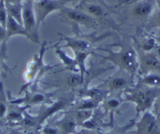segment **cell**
<instances>
[{
	"instance_id": "3957f363",
	"label": "cell",
	"mask_w": 160,
	"mask_h": 134,
	"mask_svg": "<svg viewBox=\"0 0 160 134\" xmlns=\"http://www.w3.org/2000/svg\"><path fill=\"white\" fill-rule=\"evenodd\" d=\"M61 39L65 42V44L61 48L68 47L73 50L74 53L75 52H86L90 51L92 46L94 43L102 40L104 38L109 36V35L105 34L100 37L95 36V35H81V34H76L75 36H67L63 34L59 33Z\"/></svg>"
},
{
	"instance_id": "9a60e30c",
	"label": "cell",
	"mask_w": 160,
	"mask_h": 134,
	"mask_svg": "<svg viewBox=\"0 0 160 134\" xmlns=\"http://www.w3.org/2000/svg\"><path fill=\"white\" fill-rule=\"evenodd\" d=\"M55 53L59 58L60 61L62 62V64L65 66L66 67L68 68L72 72H78V69L77 67L76 62H75V58H72L62 50L61 47L56 46L55 48Z\"/></svg>"
},
{
	"instance_id": "e0dca14e",
	"label": "cell",
	"mask_w": 160,
	"mask_h": 134,
	"mask_svg": "<svg viewBox=\"0 0 160 134\" xmlns=\"http://www.w3.org/2000/svg\"><path fill=\"white\" fill-rule=\"evenodd\" d=\"M13 105L14 107H12L11 109L9 108L8 107V111H7L5 118L9 122L18 124L22 120L24 112L27 110L28 107H23V106L20 107V105H16V104H13Z\"/></svg>"
},
{
	"instance_id": "484cf974",
	"label": "cell",
	"mask_w": 160,
	"mask_h": 134,
	"mask_svg": "<svg viewBox=\"0 0 160 134\" xmlns=\"http://www.w3.org/2000/svg\"><path fill=\"white\" fill-rule=\"evenodd\" d=\"M68 84L72 88H78L83 84L84 79L78 72H72L68 77Z\"/></svg>"
},
{
	"instance_id": "4dcf8cb0",
	"label": "cell",
	"mask_w": 160,
	"mask_h": 134,
	"mask_svg": "<svg viewBox=\"0 0 160 134\" xmlns=\"http://www.w3.org/2000/svg\"><path fill=\"white\" fill-rule=\"evenodd\" d=\"M7 41V31L4 27L0 24V42Z\"/></svg>"
},
{
	"instance_id": "7c38bea8",
	"label": "cell",
	"mask_w": 160,
	"mask_h": 134,
	"mask_svg": "<svg viewBox=\"0 0 160 134\" xmlns=\"http://www.w3.org/2000/svg\"><path fill=\"white\" fill-rule=\"evenodd\" d=\"M54 126L60 129L61 134H75L78 124L73 112H68L54 123Z\"/></svg>"
},
{
	"instance_id": "8fae6325",
	"label": "cell",
	"mask_w": 160,
	"mask_h": 134,
	"mask_svg": "<svg viewBox=\"0 0 160 134\" xmlns=\"http://www.w3.org/2000/svg\"><path fill=\"white\" fill-rule=\"evenodd\" d=\"M155 7V0H138L133 7V14L141 20H148Z\"/></svg>"
},
{
	"instance_id": "1f68e13d",
	"label": "cell",
	"mask_w": 160,
	"mask_h": 134,
	"mask_svg": "<svg viewBox=\"0 0 160 134\" xmlns=\"http://www.w3.org/2000/svg\"><path fill=\"white\" fill-rule=\"evenodd\" d=\"M75 134H97V131L85 129V128H82L80 130L76 131V132H75Z\"/></svg>"
},
{
	"instance_id": "ba28073f",
	"label": "cell",
	"mask_w": 160,
	"mask_h": 134,
	"mask_svg": "<svg viewBox=\"0 0 160 134\" xmlns=\"http://www.w3.org/2000/svg\"><path fill=\"white\" fill-rule=\"evenodd\" d=\"M134 134H160V126L157 117L150 111L144 112L135 123Z\"/></svg>"
},
{
	"instance_id": "603a6c76",
	"label": "cell",
	"mask_w": 160,
	"mask_h": 134,
	"mask_svg": "<svg viewBox=\"0 0 160 134\" xmlns=\"http://www.w3.org/2000/svg\"><path fill=\"white\" fill-rule=\"evenodd\" d=\"M157 46H158V42L154 36H148L145 39L141 42V44H139L138 50L145 52V53H150V52L155 51Z\"/></svg>"
},
{
	"instance_id": "2e32d148",
	"label": "cell",
	"mask_w": 160,
	"mask_h": 134,
	"mask_svg": "<svg viewBox=\"0 0 160 134\" xmlns=\"http://www.w3.org/2000/svg\"><path fill=\"white\" fill-rule=\"evenodd\" d=\"M80 6V9L88 13L93 18H101L105 16V10L101 5L93 2H82Z\"/></svg>"
},
{
	"instance_id": "d6986e66",
	"label": "cell",
	"mask_w": 160,
	"mask_h": 134,
	"mask_svg": "<svg viewBox=\"0 0 160 134\" xmlns=\"http://www.w3.org/2000/svg\"><path fill=\"white\" fill-rule=\"evenodd\" d=\"M6 7L9 16L22 24V1L17 2H6Z\"/></svg>"
},
{
	"instance_id": "8992f818",
	"label": "cell",
	"mask_w": 160,
	"mask_h": 134,
	"mask_svg": "<svg viewBox=\"0 0 160 134\" xmlns=\"http://www.w3.org/2000/svg\"><path fill=\"white\" fill-rule=\"evenodd\" d=\"M64 7L66 3L59 0H38L34 2V10L38 27L49 15L53 12L61 11Z\"/></svg>"
},
{
	"instance_id": "5bb4252c",
	"label": "cell",
	"mask_w": 160,
	"mask_h": 134,
	"mask_svg": "<svg viewBox=\"0 0 160 134\" xmlns=\"http://www.w3.org/2000/svg\"><path fill=\"white\" fill-rule=\"evenodd\" d=\"M6 31H7V41L11 37L15 36V35H21V36H24L29 39L30 41L33 42L32 37L30 36L24 26L21 24L18 23L16 20L13 19L10 16L8 15V19H7V26H6Z\"/></svg>"
},
{
	"instance_id": "74e56055",
	"label": "cell",
	"mask_w": 160,
	"mask_h": 134,
	"mask_svg": "<svg viewBox=\"0 0 160 134\" xmlns=\"http://www.w3.org/2000/svg\"><path fill=\"white\" fill-rule=\"evenodd\" d=\"M154 38H155V40L157 41V42L158 43V44H160V37H157V36H154Z\"/></svg>"
},
{
	"instance_id": "d6a6232c",
	"label": "cell",
	"mask_w": 160,
	"mask_h": 134,
	"mask_svg": "<svg viewBox=\"0 0 160 134\" xmlns=\"http://www.w3.org/2000/svg\"><path fill=\"white\" fill-rule=\"evenodd\" d=\"M138 0H119V2L117 4L115 7H120V6H122V5H128V4L130 3H133V2H137Z\"/></svg>"
},
{
	"instance_id": "ab89813d",
	"label": "cell",
	"mask_w": 160,
	"mask_h": 134,
	"mask_svg": "<svg viewBox=\"0 0 160 134\" xmlns=\"http://www.w3.org/2000/svg\"><path fill=\"white\" fill-rule=\"evenodd\" d=\"M0 67H1V59H0Z\"/></svg>"
},
{
	"instance_id": "4316f807",
	"label": "cell",
	"mask_w": 160,
	"mask_h": 134,
	"mask_svg": "<svg viewBox=\"0 0 160 134\" xmlns=\"http://www.w3.org/2000/svg\"><path fill=\"white\" fill-rule=\"evenodd\" d=\"M8 13H7L6 2L4 0H0V24L6 28Z\"/></svg>"
},
{
	"instance_id": "7402d4cb",
	"label": "cell",
	"mask_w": 160,
	"mask_h": 134,
	"mask_svg": "<svg viewBox=\"0 0 160 134\" xmlns=\"http://www.w3.org/2000/svg\"><path fill=\"white\" fill-rule=\"evenodd\" d=\"M99 103L91 98L83 97L75 107V111H93L98 106Z\"/></svg>"
},
{
	"instance_id": "44dd1931",
	"label": "cell",
	"mask_w": 160,
	"mask_h": 134,
	"mask_svg": "<svg viewBox=\"0 0 160 134\" xmlns=\"http://www.w3.org/2000/svg\"><path fill=\"white\" fill-rule=\"evenodd\" d=\"M135 123H136V119L133 118V119L128 122L125 126H113V127H112L110 130L108 131V132H102V131L98 130L97 131V134H127V132L129 131V129H130L131 128H133V126H135Z\"/></svg>"
},
{
	"instance_id": "836d02e7",
	"label": "cell",
	"mask_w": 160,
	"mask_h": 134,
	"mask_svg": "<svg viewBox=\"0 0 160 134\" xmlns=\"http://www.w3.org/2000/svg\"><path fill=\"white\" fill-rule=\"evenodd\" d=\"M23 134H41L40 129H29V130H24Z\"/></svg>"
},
{
	"instance_id": "8d00e7d4",
	"label": "cell",
	"mask_w": 160,
	"mask_h": 134,
	"mask_svg": "<svg viewBox=\"0 0 160 134\" xmlns=\"http://www.w3.org/2000/svg\"><path fill=\"white\" fill-rule=\"evenodd\" d=\"M155 5L158 7V10H160V0H155Z\"/></svg>"
},
{
	"instance_id": "f546056e",
	"label": "cell",
	"mask_w": 160,
	"mask_h": 134,
	"mask_svg": "<svg viewBox=\"0 0 160 134\" xmlns=\"http://www.w3.org/2000/svg\"><path fill=\"white\" fill-rule=\"evenodd\" d=\"M152 107H153V112H152V113H153L155 116L160 115V95L157 97V99L155 100Z\"/></svg>"
},
{
	"instance_id": "30bf717a",
	"label": "cell",
	"mask_w": 160,
	"mask_h": 134,
	"mask_svg": "<svg viewBox=\"0 0 160 134\" xmlns=\"http://www.w3.org/2000/svg\"><path fill=\"white\" fill-rule=\"evenodd\" d=\"M133 81V75L122 70H118L117 75L111 77L108 82V91L111 93L118 91H124L125 89L130 88V82Z\"/></svg>"
},
{
	"instance_id": "ac0fdd59",
	"label": "cell",
	"mask_w": 160,
	"mask_h": 134,
	"mask_svg": "<svg viewBox=\"0 0 160 134\" xmlns=\"http://www.w3.org/2000/svg\"><path fill=\"white\" fill-rule=\"evenodd\" d=\"M93 52L91 51H86V52H75V60L76 62L77 67L78 69V73L81 75L82 78H85L86 73H87V60L88 57L90 56Z\"/></svg>"
},
{
	"instance_id": "e575fe53",
	"label": "cell",
	"mask_w": 160,
	"mask_h": 134,
	"mask_svg": "<svg viewBox=\"0 0 160 134\" xmlns=\"http://www.w3.org/2000/svg\"><path fill=\"white\" fill-rule=\"evenodd\" d=\"M59 1H61V2H64V3H68V2H75V1H78V0H59Z\"/></svg>"
},
{
	"instance_id": "6da1fadb",
	"label": "cell",
	"mask_w": 160,
	"mask_h": 134,
	"mask_svg": "<svg viewBox=\"0 0 160 134\" xmlns=\"http://www.w3.org/2000/svg\"><path fill=\"white\" fill-rule=\"evenodd\" d=\"M160 95V89L152 88L138 83L123 91V100L135 104L137 117L140 114L150 111L155 100Z\"/></svg>"
},
{
	"instance_id": "83f0119b",
	"label": "cell",
	"mask_w": 160,
	"mask_h": 134,
	"mask_svg": "<svg viewBox=\"0 0 160 134\" xmlns=\"http://www.w3.org/2000/svg\"><path fill=\"white\" fill-rule=\"evenodd\" d=\"M148 25L151 28L158 27L160 28V10L154 11L148 19Z\"/></svg>"
},
{
	"instance_id": "4fadbf2b",
	"label": "cell",
	"mask_w": 160,
	"mask_h": 134,
	"mask_svg": "<svg viewBox=\"0 0 160 134\" xmlns=\"http://www.w3.org/2000/svg\"><path fill=\"white\" fill-rule=\"evenodd\" d=\"M46 96L43 93H26L24 97L13 99L8 101L11 104H16L23 107H26L28 108L35 105H38L45 101Z\"/></svg>"
},
{
	"instance_id": "f1b7e54d",
	"label": "cell",
	"mask_w": 160,
	"mask_h": 134,
	"mask_svg": "<svg viewBox=\"0 0 160 134\" xmlns=\"http://www.w3.org/2000/svg\"><path fill=\"white\" fill-rule=\"evenodd\" d=\"M41 134H61L60 129L56 126H50V125H43L41 127Z\"/></svg>"
},
{
	"instance_id": "52a82bcc",
	"label": "cell",
	"mask_w": 160,
	"mask_h": 134,
	"mask_svg": "<svg viewBox=\"0 0 160 134\" xmlns=\"http://www.w3.org/2000/svg\"><path fill=\"white\" fill-rule=\"evenodd\" d=\"M139 64V70L141 75L148 73H157L160 75V59L156 56L155 51L145 53L137 50Z\"/></svg>"
},
{
	"instance_id": "d590c367",
	"label": "cell",
	"mask_w": 160,
	"mask_h": 134,
	"mask_svg": "<svg viewBox=\"0 0 160 134\" xmlns=\"http://www.w3.org/2000/svg\"><path fill=\"white\" fill-rule=\"evenodd\" d=\"M4 1H5V2H17L22 1V0H4Z\"/></svg>"
},
{
	"instance_id": "9c48e42d",
	"label": "cell",
	"mask_w": 160,
	"mask_h": 134,
	"mask_svg": "<svg viewBox=\"0 0 160 134\" xmlns=\"http://www.w3.org/2000/svg\"><path fill=\"white\" fill-rule=\"evenodd\" d=\"M72 100L73 99L69 97H62L61 99L57 100L54 103L51 104L50 105L47 106L44 108H42V111L39 112V114L37 115L41 126H43L44 122L50 117L53 116L54 114L58 113V112H61V111L64 110L68 106H70L72 102Z\"/></svg>"
},
{
	"instance_id": "277c9868",
	"label": "cell",
	"mask_w": 160,
	"mask_h": 134,
	"mask_svg": "<svg viewBox=\"0 0 160 134\" xmlns=\"http://www.w3.org/2000/svg\"><path fill=\"white\" fill-rule=\"evenodd\" d=\"M22 24L35 43H40L33 0H22Z\"/></svg>"
},
{
	"instance_id": "f35d334b",
	"label": "cell",
	"mask_w": 160,
	"mask_h": 134,
	"mask_svg": "<svg viewBox=\"0 0 160 134\" xmlns=\"http://www.w3.org/2000/svg\"><path fill=\"white\" fill-rule=\"evenodd\" d=\"M157 117V119H158V125H159L160 126V115H158V116H156Z\"/></svg>"
},
{
	"instance_id": "cb8c5ba5",
	"label": "cell",
	"mask_w": 160,
	"mask_h": 134,
	"mask_svg": "<svg viewBox=\"0 0 160 134\" xmlns=\"http://www.w3.org/2000/svg\"><path fill=\"white\" fill-rule=\"evenodd\" d=\"M8 99L7 98L3 84L0 82V118H5L8 111Z\"/></svg>"
},
{
	"instance_id": "d4e9b609",
	"label": "cell",
	"mask_w": 160,
	"mask_h": 134,
	"mask_svg": "<svg viewBox=\"0 0 160 134\" xmlns=\"http://www.w3.org/2000/svg\"><path fill=\"white\" fill-rule=\"evenodd\" d=\"M120 105H121V102H120L119 100L117 99V98L112 97L104 100L103 107H104V112H105L113 113L114 111L118 109L120 107Z\"/></svg>"
},
{
	"instance_id": "7a4b0ae2",
	"label": "cell",
	"mask_w": 160,
	"mask_h": 134,
	"mask_svg": "<svg viewBox=\"0 0 160 134\" xmlns=\"http://www.w3.org/2000/svg\"><path fill=\"white\" fill-rule=\"evenodd\" d=\"M107 53V56H101L106 61L113 63L118 67V70H122L127 72L130 75H134L138 71L139 64L137 50L131 46L129 47H121L118 52L112 50L100 48Z\"/></svg>"
},
{
	"instance_id": "ffe728a7",
	"label": "cell",
	"mask_w": 160,
	"mask_h": 134,
	"mask_svg": "<svg viewBox=\"0 0 160 134\" xmlns=\"http://www.w3.org/2000/svg\"><path fill=\"white\" fill-rule=\"evenodd\" d=\"M138 83L148 87L160 89V75L157 73H148L141 75Z\"/></svg>"
},
{
	"instance_id": "5b68a950",
	"label": "cell",
	"mask_w": 160,
	"mask_h": 134,
	"mask_svg": "<svg viewBox=\"0 0 160 134\" xmlns=\"http://www.w3.org/2000/svg\"><path fill=\"white\" fill-rule=\"evenodd\" d=\"M63 17L70 21L72 24L77 26L83 25L87 27H96L97 21L85 11L78 8H71L64 7L60 11Z\"/></svg>"
}]
</instances>
